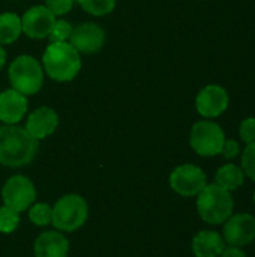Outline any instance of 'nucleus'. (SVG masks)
Returning <instances> with one entry per match:
<instances>
[{
    "instance_id": "1",
    "label": "nucleus",
    "mask_w": 255,
    "mask_h": 257,
    "mask_svg": "<svg viewBox=\"0 0 255 257\" xmlns=\"http://www.w3.org/2000/svg\"><path fill=\"white\" fill-rule=\"evenodd\" d=\"M39 149L38 140L26 128L5 125L0 128V164L23 167L33 161Z\"/></svg>"
},
{
    "instance_id": "2",
    "label": "nucleus",
    "mask_w": 255,
    "mask_h": 257,
    "mask_svg": "<svg viewBox=\"0 0 255 257\" xmlns=\"http://www.w3.org/2000/svg\"><path fill=\"white\" fill-rule=\"evenodd\" d=\"M42 60L47 74L56 81H71L81 69L80 53L69 42H51Z\"/></svg>"
},
{
    "instance_id": "3",
    "label": "nucleus",
    "mask_w": 255,
    "mask_h": 257,
    "mask_svg": "<svg viewBox=\"0 0 255 257\" xmlns=\"http://www.w3.org/2000/svg\"><path fill=\"white\" fill-rule=\"evenodd\" d=\"M234 200L230 191L218 184H207L197 194V211L203 221L218 226L233 215Z\"/></svg>"
},
{
    "instance_id": "4",
    "label": "nucleus",
    "mask_w": 255,
    "mask_h": 257,
    "mask_svg": "<svg viewBox=\"0 0 255 257\" xmlns=\"http://www.w3.org/2000/svg\"><path fill=\"white\" fill-rule=\"evenodd\" d=\"M89 215L86 200L78 194H66L60 197L51 214V223L56 229L63 232H74L80 229Z\"/></svg>"
},
{
    "instance_id": "5",
    "label": "nucleus",
    "mask_w": 255,
    "mask_h": 257,
    "mask_svg": "<svg viewBox=\"0 0 255 257\" xmlns=\"http://www.w3.org/2000/svg\"><path fill=\"white\" fill-rule=\"evenodd\" d=\"M9 81L14 90L26 96L33 95L42 87L44 72L35 57L20 56L9 66Z\"/></svg>"
},
{
    "instance_id": "6",
    "label": "nucleus",
    "mask_w": 255,
    "mask_h": 257,
    "mask_svg": "<svg viewBox=\"0 0 255 257\" xmlns=\"http://www.w3.org/2000/svg\"><path fill=\"white\" fill-rule=\"evenodd\" d=\"M225 134L222 128L212 120H200L191 128L189 145L201 157H215L221 154Z\"/></svg>"
},
{
    "instance_id": "7",
    "label": "nucleus",
    "mask_w": 255,
    "mask_h": 257,
    "mask_svg": "<svg viewBox=\"0 0 255 257\" xmlns=\"http://www.w3.org/2000/svg\"><path fill=\"white\" fill-rule=\"evenodd\" d=\"M207 185V176L203 169L194 164L176 167L170 175V187L180 196H197Z\"/></svg>"
},
{
    "instance_id": "8",
    "label": "nucleus",
    "mask_w": 255,
    "mask_h": 257,
    "mask_svg": "<svg viewBox=\"0 0 255 257\" xmlns=\"http://www.w3.org/2000/svg\"><path fill=\"white\" fill-rule=\"evenodd\" d=\"M2 197L5 202V206L21 212L26 211L36 199V190L33 182L21 175L12 176L6 181L3 191H2Z\"/></svg>"
},
{
    "instance_id": "9",
    "label": "nucleus",
    "mask_w": 255,
    "mask_h": 257,
    "mask_svg": "<svg viewBox=\"0 0 255 257\" xmlns=\"http://www.w3.org/2000/svg\"><path fill=\"white\" fill-rule=\"evenodd\" d=\"M222 238L228 245L243 247L255 241V217L242 212L230 215L224 223Z\"/></svg>"
},
{
    "instance_id": "10",
    "label": "nucleus",
    "mask_w": 255,
    "mask_h": 257,
    "mask_svg": "<svg viewBox=\"0 0 255 257\" xmlns=\"http://www.w3.org/2000/svg\"><path fill=\"white\" fill-rule=\"evenodd\" d=\"M228 92L219 84H209L203 87L195 98L197 111L206 119L221 116L228 108Z\"/></svg>"
},
{
    "instance_id": "11",
    "label": "nucleus",
    "mask_w": 255,
    "mask_h": 257,
    "mask_svg": "<svg viewBox=\"0 0 255 257\" xmlns=\"http://www.w3.org/2000/svg\"><path fill=\"white\" fill-rule=\"evenodd\" d=\"M56 17L47 6H33L21 18L23 32L32 39H44L50 35Z\"/></svg>"
},
{
    "instance_id": "12",
    "label": "nucleus",
    "mask_w": 255,
    "mask_h": 257,
    "mask_svg": "<svg viewBox=\"0 0 255 257\" xmlns=\"http://www.w3.org/2000/svg\"><path fill=\"white\" fill-rule=\"evenodd\" d=\"M69 41H71L69 44L78 53L92 54L102 48L105 42V33L95 23H83L72 29Z\"/></svg>"
},
{
    "instance_id": "13",
    "label": "nucleus",
    "mask_w": 255,
    "mask_h": 257,
    "mask_svg": "<svg viewBox=\"0 0 255 257\" xmlns=\"http://www.w3.org/2000/svg\"><path fill=\"white\" fill-rule=\"evenodd\" d=\"M27 111V98L26 95L8 89L0 93V120L6 125L18 123Z\"/></svg>"
},
{
    "instance_id": "14",
    "label": "nucleus",
    "mask_w": 255,
    "mask_h": 257,
    "mask_svg": "<svg viewBox=\"0 0 255 257\" xmlns=\"http://www.w3.org/2000/svg\"><path fill=\"white\" fill-rule=\"evenodd\" d=\"M57 125H59L57 113L50 107H41L27 117L26 130L32 137L41 140L51 136L56 131Z\"/></svg>"
},
{
    "instance_id": "15",
    "label": "nucleus",
    "mask_w": 255,
    "mask_h": 257,
    "mask_svg": "<svg viewBox=\"0 0 255 257\" xmlns=\"http://www.w3.org/2000/svg\"><path fill=\"white\" fill-rule=\"evenodd\" d=\"M68 239L59 232H44L35 241V257H66Z\"/></svg>"
},
{
    "instance_id": "16",
    "label": "nucleus",
    "mask_w": 255,
    "mask_h": 257,
    "mask_svg": "<svg viewBox=\"0 0 255 257\" xmlns=\"http://www.w3.org/2000/svg\"><path fill=\"white\" fill-rule=\"evenodd\" d=\"M224 248V238L213 230H201L192 239V251L195 257H219Z\"/></svg>"
},
{
    "instance_id": "17",
    "label": "nucleus",
    "mask_w": 255,
    "mask_h": 257,
    "mask_svg": "<svg viewBox=\"0 0 255 257\" xmlns=\"http://www.w3.org/2000/svg\"><path fill=\"white\" fill-rule=\"evenodd\" d=\"M245 182V172L236 164H225L218 169L215 175V184L225 188L227 191H234L240 188Z\"/></svg>"
},
{
    "instance_id": "18",
    "label": "nucleus",
    "mask_w": 255,
    "mask_h": 257,
    "mask_svg": "<svg viewBox=\"0 0 255 257\" xmlns=\"http://www.w3.org/2000/svg\"><path fill=\"white\" fill-rule=\"evenodd\" d=\"M21 18L12 12H5L0 15V45L12 44L21 35Z\"/></svg>"
},
{
    "instance_id": "19",
    "label": "nucleus",
    "mask_w": 255,
    "mask_h": 257,
    "mask_svg": "<svg viewBox=\"0 0 255 257\" xmlns=\"http://www.w3.org/2000/svg\"><path fill=\"white\" fill-rule=\"evenodd\" d=\"M78 3L83 6V9L96 17H102L113 12L116 6V0H78Z\"/></svg>"
},
{
    "instance_id": "20",
    "label": "nucleus",
    "mask_w": 255,
    "mask_h": 257,
    "mask_svg": "<svg viewBox=\"0 0 255 257\" xmlns=\"http://www.w3.org/2000/svg\"><path fill=\"white\" fill-rule=\"evenodd\" d=\"M20 212L8 208V206H2L0 208V232L2 233H12L14 230H17V227L20 226Z\"/></svg>"
},
{
    "instance_id": "21",
    "label": "nucleus",
    "mask_w": 255,
    "mask_h": 257,
    "mask_svg": "<svg viewBox=\"0 0 255 257\" xmlns=\"http://www.w3.org/2000/svg\"><path fill=\"white\" fill-rule=\"evenodd\" d=\"M51 214L53 209L47 203H36L35 206H32L29 217L35 226H47L51 223Z\"/></svg>"
},
{
    "instance_id": "22",
    "label": "nucleus",
    "mask_w": 255,
    "mask_h": 257,
    "mask_svg": "<svg viewBox=\"0 0 255 257\" xmlns=\"http://www.w3.org/2000/svg\"><path fill=\"white\" fill-rule=\"evenodd\" d=\"M72 26L66 20H56L48 38L51 42H66L71 38L72 33Z\"/></svg>"
},
{
    "instance_id": "23",
    "label": "nucleus",
    "mask_w": 255,
    "mask_h": 257,
    "mask_svg": "<svg viewBox=\"0 0 255 257\" xmlns=\"http://www.w3.org/2000/svg\"><path fill=\"white\" fill-rule=\"evenodd\" d=\"M242 170L245 172V176L255 181V143L246 145L242 152Z\"/></svg>"
},
{
    "instance_id": "24",
    "label": "nucleus",
    "mask_w": 255,
    "mask_h": 257,
    "mask_svg": "<svg viewBox=\"0 0 255 257\" xmlns=\"http://www.w3.org/2000/svg\"><path fill=\"white\" fill-rule=\"evenodd\" d=\"M239 134L240 139L249 145V143H255V117H246L240 126H239Z\"/></svg>"
},
{
    "instance_id": "25",
    "label": "nucleus",
    "mask_w": 255,
    "mask_h": 257,
    "mask_svg": "<svg viewBox=\"0 0 255 257\" xmlns=\"http://www.w3.org/2000/svg\"><path fill=\"white\" fill-rule=\"evenodd\" d=\"M54 17H60V15H65L68 14L72 6H74V0H47V5H45Z\"/></svg>"
},
{
    "instance_id": "26",
    "label": "nucleus",
    "mask_w": 255,
    "mask_h": 257,
    "mask_svg": "<svg viewBox=\"0 0 255 257\" xmlns=\"http://www.w3.org/2000/svg\"><path fill=\"white\" fill-rule=\"evenodd\" d=\"M221 154L224 155L225 160H233L240 154V146H239V143L236 140H233V139L227 140L225 139V142L222 145V149H221Z\"/></svg>"
},
{
    "instance_id": "27",
    "label": "nucleus",
    "mask_w": 255,
    "mask_h": 257,
    "mask_svg": "<svg viewBox=\"0 0 255 257\" xmlns=\"http://www.w3.org/2000/svg\"><path fill=\"white\" fill-rule=\"evenodd\" d=\"M219 257H246V254H245V251L240 247L230 245V247H225L222 250V253L219 254Z\"/></svg>"
},
{
    "instance_id": "28",
    "label": "nucleus",
    "mask_w": 255,
    "mask_h": 257,
    "mask_svg": "<svg viewBox=\"0 0 255 257\" xmlns=\"http://www.w3.org/2000/svg\"><path fill=\"white\" fill-rule=\"evenodd\" d=\"M5 60H6V53H5V50L2 48V45H0V69H2V66L5 65Z\"/></svg>"
},
{
    "instance_id": "29",
    "label": "nucleus",
    "mask_w": 255,
    "mask_h": 257,
    "mask_svg": "<svg viewBox=\"0 0 255 257\" xmlns=\"http://www.w3.org/2000/svg\"><path fill=\"white\" fill-rule=\"evenodd\" d=\"M254 203H255V191H254Z\"/></svg>"
}]
</instances>
